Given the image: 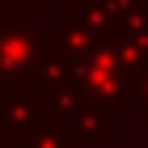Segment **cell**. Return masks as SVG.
I'll list each match as a JSON object with an SVG mask.
<instances>
[]
</instances>
